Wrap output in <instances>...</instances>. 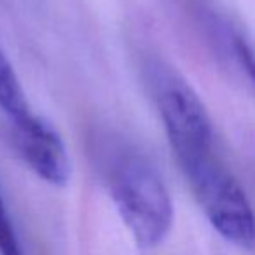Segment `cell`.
Masks as SVG:
<instances>
[{"instance_id":"1","label":"cell","mask_w":255,"mask_h":255,"mask_svg":"<svg viewBox=\"0 0 255 255\" xmlns=\"http://www.w3.org/2000/svg\"><path fill=\"white\" fill-rule=\"evenodd\" d=\"M107 182L119 217L140 248H156L173 227L175 210L163 177L145 156L121 152L107 166Z\"/></svg>"},{"instance_id":"7","label":"cell","mask_w":255,"mask_h":255,"mask_svg":"<svg viewBox=\"0 0 255 255\" xmlns=\"http://www.w3.org/2000/svg\"><path fill=\"white\" fill-rule=\"evenodd\" d=\"M0 255H23L18 234L2 196H0Z\"/></svg>"},{"instance_id":"2","label":"cell","mask_w":255,"mask_h":255,"mask_svg":"<svg viewBox=\"0 0 255 255\" xmlns=\"http://www.w3.org/2000/svg\"><path fill=\"white\" fill-rule=\"evenodd\" d=\"M177 163L213 229L236 247L255 248L254 208L215 149L182 157Z\"/></svg>"},{"instance_id":"6","label":"cell","mask_w":255,"mask_h":255,"mask_svg":"<svg viewBox=\"0 0 255 255\" xmlns=\"http://www.w3.org/2000/svg\"><path fill=\"white\" fill-rule=\"evenodd\" d=\"M231 47L240 68L245 72L247 79L255 89V49L240 32L231 33Z\"/></svg>"},{"instance_id":"5","label":"cell","mask_w":255,"mask_h":255,"mask_svg":"<svg viewBox=\"0 0 255 255\" xmlns=\"http://www.w3.org/2000/svg\"><path fill=\"white\" fill-rule=\"evenodd\" d=\"M0 109L11 123L32 114L21 82L2 47H0Z\"/></svg>"},{"instance_id":"3","label":"cell","mask_w":255,"mask_h":255,"mask_svg":"<svg viewBox=\"0 0 255 255\" xmlns=\"http://www.w3.org/2000/svg\"><path fill=\"white\" fill-rule=\"evenodd\" d=\"M149 84L175 159L213 149V128L196 91L170 67L152 63Z\"/></svg>"},{"instance_id":"4","label":"cell","mask_w":255,"mask_h":255,"mask_svg":"<svg viewBox=\"0 0 255 255\" xmlns=\"http://www.w3.org/2000/svg\"><path fill=\"white\" fill-rule=\"evenodd\" d=\"M11 126L12 143L26 166L49 185H67L70 180V159L60 133L35 114L14 121Z\"/></svg>"}]
</instances>
